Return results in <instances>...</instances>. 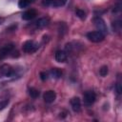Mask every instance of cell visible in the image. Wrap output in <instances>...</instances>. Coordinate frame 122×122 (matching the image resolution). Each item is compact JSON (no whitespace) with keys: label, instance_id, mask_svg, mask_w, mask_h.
<instances>
[{"label":"cell","instance_id":"13","mask_svg":"<svg viewBox=\"0 0 122 122\" xmlns=\"http://www.w3.org/2000/svg\"><path fill=\"white\" fill-rule=\"evenodd\" d=\"M32 2H33V0H19L18 1V7L20 9H25V8L29 7Z\"/></svg>","mask_w":122,"mask_h":122},{"label":"cell","instance_id":"3","mask_svg":"<svg viewBox=\"0 0 122 122\" xmlns=\"http://www.w3.org/2000/svg\"><path fill=\"white\" fill-rule=\"evenodd\" d=\"M93 23H94V26H95V28L97 29V30L101 31V32L104 33V34L108 32V29H107L106 23H105V21H104L101 17H99V16L94 17V18H93Z\"/></svg>","mask_w":122,"mask_h":122},{"label":"cell","instance_id":"4","mask_svg":"<svg viewBox=\"0 0 122 122\" xmlns=\"http://www.w3.org/2000/svg\"><path fill=\"white\" fill-rule=\"evenodd\" d=\"M38 49V44H36L32 40H28L23 44V51L28 53H32L36 51Z\"/></svg>","mask_w":122,"mask_h":122},{"label":"cell","instance_id":"10","mask_svg":"<svg viewBox=\"0 0 122 122\" xmlns=\"http://www.w3.org/2000/svg\"><path fill=\"white\" fill-rule=\"evenodd\" d=\"M1 72L7 76V77H11L14 75V71L9 66V65H4L1 67Z\"/></svg>","mask_w":122,"mask_h":122},{"label":"cell","instance_id":"21","mask_svg":"<svg viewBox=\"0 0 122 122\" xmlns=\"http://www.w3.org/2000/svg\"><path fill=\"white\" fill-rule=\"evenodd\" d=\"M67 3V0H56V2L54 3V6H64Z\"/></svg>","mask_w":122,"mask_h":122},{"label":"cell","instance_id":"1","mask_svg":"<svg viewBox=\"0 0 122 122\" xmlns=\"http://www.w3.org/2000/svg\"><path fill=\"white\" fill-rule=\"evenodd\" d=\"M87 38L92 41V42H94V43H99L101 41L104 40L105 38V34L102 33L101 31L99 30H94V31H90L87 33Z\"/></svg>","mask_w":122,"mask_h":122},{"label":"cell","instance_id":"16","mask_svg":"<svg viewBox=\"0 0 122 122\" xmlns=\"http://www.w3.org/2000/svg\"><path fill=\"white\" fill-rule=\"evenodd\" d=\"M29 94H30V97H32V98H37V97L39 96V92H38L36 89H34V88H30V90H29Z\"/></svg>","mask_w":122,"mask_h":122},{"label":"cell","instance_id":"15","mask_svg":"<svg viewBox=\"0 0 122 122\" xmlns=\"http://www.w3.org/2000/svg\"><path fill=\"white\" fill-rule=\"evenodd\" d=\"M75 14H76V16L79 17L81 20H85V19H86V12H85L83 10L76 9V10H75Z\"/></svg>","mask_w":122,"mask_h":122},{"label":"cell","instance_id":"9","mask_svg":"<svg viewBox=\"0 0 122 122\" xmlns=\"http://www.w3.org/2000/svg\"><path fill=\"white\" fill-rule=\"evenodd\" d=\"M54 57H55V60L57 62L63 63V62H65L67 60V53H66V51L59 50V51H57L55 52V56Z\"/></svg>","mask_w":122,"mask_h":122},{"label":"cell","instance_id":"22","mask_svg":"<svg viewBox=\"0 0 122 122\" xmlns=\"http://www.w3.org/2000/svg\"><path fill=\"white\" fill-rule=\"evenodd\" d=\"M52 2H53V0H42V4H43L44 6H46V7L51 5Z\"/></svg>","mask_w":122,"mask_h":122},{"label":"cell","instance_id":"11","mask_svg":"<svg viewBox=\"0 0 122 122\" xmlns=\"http://www.w3.org/2000/svg\"><path fill=\"white\" fill-rule=\"evenodd\" d=\"M49 23H50V19L48 17H42V18H39L35 22V27L38 29H42V28L47 27L49 25Z\"/></svg>","mask_w":122,"mask_h":122},{"label":"cell","instance_id":"6","mask_svg":"<svg viewBox=\"0 0 122 122\" xmlns=\"http://www.w3.org/2000/svg\"><path fill=\"white\" fill-rule=\"evenodd\" d=\"M56 98V93L54 91H47L43 94V99L46 103H52Z\"/></svg>","mask_w":122,"mask_h":122},{"label":"cell","instance_id":"12","mask_svg":"<svg viewBox=\"0 0 122 122\" xmlns=\"http://www.w3.org/2000/svg\"><path fill=\"white\" fill-rule=\"evenodd\" d=\"M49 75L52 78H55V79H59L61 76H62V71L57 69V68H53L51 69L50 71H49Z\"/></svg>","mask_w":122,"mask_h":122},{"label":"cell","instance_id":"14","mask_svg":"<svg viewBox=\"0 0 122 122\" xmlns=\"http://www.w3.org/2000/svg\"><path fill=\"white\" fill-rule=\"evenodd\" d=\"M112 30L113 31H119L121 30V27H122V23H121V20H115L112 22Z\"/></svg>","mask_w":122,"mask_h":122},{"label":"cell","instance_id":"5","mask_svg":"<svg viewBox=\"0 0 122 122\" xmlns=\"http://www.w3.org/2000/svg\"><path fill=\"white\" fill-rule=\"evenodd\" d=\"M13 49H14V44H12V43H10V44L5 45V46L0 50V58L6 57L8 54H10V53L12 51Z\"/></svg>","mask_w":122,"mask_h":122},{"label":"cell","instance_id":"23","mask_svg":"<svg viewBox=\"0 0 122 122\" xmlns=\"http://www.w3.org/2000/svg\"><path fill=\"white\" fill-rule=\"evenodd\" d=\"M121 10V4L120 3H118L116 6H115V8L113 9V12H118V11H120Z\"/></svg>","mask_w":122,"mask_h":122},{"label":"cell","instance_id":"2","mask_svg":"<svg viewBox=\"0 0 122 122\" xmlns=\"http://www.w3.org/2000/svg\"><path fill=\"white\" fill-rule=\"evenodd\" d=\"M95 99H96V95L92 91H88L83 95V102L84 105L87 107L92 106L95 102Z\"/></svg>","mask_w":122,"mask_h":122},{"label":"cell","instance_id":"17","mask_svg":"<svg viewBox=\"0 0 122 122\" xmlns=\"http://www.w3.org/2000/svg\"><path fill=\"white\" fill-rule=\"evenodd\" d=\"M108 71H109V70H108L107 66H102L99 70V73H100L101 76H106L108 74Z\"/></svg>","mask_w":122,"mask_h":122},{"label":"cell","instance_id":"7","mask_svg":"<svg viewBox=\"0 0 122 122\" xmlns=\"http://www.w3.org/2000/svg\"><path fill=\"white\" fill-rule=\"evenodd\" d=\"M71 106L73 112H79L81 111V101L79 97H73L71 99Z\"/></svg>","mask_w":122,"mask_h":122},{"label":"cell","instance_id":"18","mask_svg":"<svg viewBox=\"0 0 122 122\" xmlns=\"http://www.w3.org/2000/svg\"><path fill=\"white\" fill-rule=\"evenodd\" d=\"M8 104H9V100H8V99H5V100L0 101V111L4 110V109L8 106Z\"/></svg>","mask_w":122,"mask_h":122},{"label":"cell","instance_id":"19","mask_svg":"<svg viewBox=\"0 0 122 122\" xmlns=\"http://www.w3.org/2000/svg\"><path fill=\"white\" fill-rule=\"evenodd\" d=\"M40 78H41L42 81H46L49 78V73L46 72V71H41L40 72Z\"/></svg>","mask_w":122,"mask_h":122},{"label":"cell","instance_id":"8","mask_svg":"<svg viewBox=\"0 0 122 122\" xmlns=\"http://www.w3.org/2000/svg\"><path fill=\"white\" fill-rule=\"evenodd\" d=\"M36 15H37V11H36L35 10H33V9H30V10H26V11L22 14V19L29 21V20L33 19Z\"/></svg>","mask_w":122,"mask_h":122},{"label":"cell","instance_id":"20","mask_svg":"<svg viewBox=\"0 0 122 122\" xmlns=\"http://www.w3.org/2000/svg\"><path fill=\"white\" fill-rule=\"evenodd\" d=\"M115 91H116V93L118 95L121 94V92H122V87H121V84L120 83H117L115 85Z\"/></svg>","mask_w":122,"mask_h":122}]
</instances>
